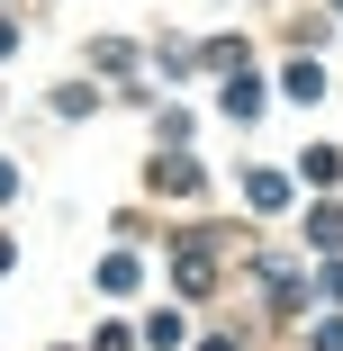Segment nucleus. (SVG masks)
Returning <instances> with one entry per match:
<instances>
[{"label":"nucleus","mask_w":343,"mask_h":351,"mask_svg":"<svg viewBox=\"0 0 343 351\" xmlns=\"http://www.w3.org/2000/svg\"><path fill=\"white\" fill-rule=\"evenodd\" d=\"M244 189H253V207H289V180H280V171H253Z\"/></svg>","instance_id":"nucleus-2"},{"label":"nucleus","mask_w":343,"mask_h":351,"mask_svg":"<svg viewBox=\"0 0 343 351\" xmlns=\"http://www.w3.org/2000/svg\"><path fill=\"white\" fill-rule=\"evenodd\" d=\"M181 333H190V324H181V315H172V306H163V315H154V324H145V342H154V351H181Z\"/></svg>","instance_id":"nucleus-3"},{"label":"nucleus","mask_w":343,"mask_h":351,"mask_svg":"<svg viewBox=\"0 0 343 351\" xmlns=\"http://www.w3.org/2000/svg\"><path fill=\"white\" fill-rule=\"evenodd\" d=\"M325 90V63H289V99H316Z\"/></svg>","instance_id":"nucleus-4"},{"label":"nucleus","mask_w":343,"mask_h":351,"mask_svg":"<svg viewBox=\"0 0 343 351\" xmlns=\"http://www.w3.org/2000/svg\"><path fill=\"white\" fill-rule=\"evenodd\" d=\"M307 342H316V351H343V315H325V324H316Z\"/></svg>","instance_id":"nucleus-5"},{"label":"nucleus","mask_w":343,"mask_h":351,"mask_svg":"<svg viewBox=\"0 0 343 351\" xmlns=\"http://www.w3.org/2000/svg\"><path fill=\"white\" fill-rule=\"evenodd\" d=\"M10 198H19V171H10V162H0V207H10Z\"/></svg>","instance_id":"nucleus-6"},{"label":"nucleus","mask_w":343,"mask_h":351,"mask_svg":"<svg viewBox=\"0 0 343 351\" xmlns=\"http://www.w3.org/2000/svg\"><path fill=\"white\" fill-rule=\"evenodd\" d=\"M334 10H343V0H334Z\"/></svg>","instance_id":"nucleus-9"},{"label":"nucleus","mask_w":343,"mask_h":351,"mask_svg":"<svg viewBox=\"0 0 343 351\" xmlns=\"http://www.w3.org/2000/svg\"><path fill=\"white\" fill-rule=\"evenodd\" d=\"M226 117H262V82H253V73L226 82Z\"/></svg>","instance_id":"nucleus-1"},{"label":"nucleus","mask_w":343,"mask_h":351,"mask_svg":"<svg viewBox=\"0 0 343 351\" xmlns=\"http://www.w3.org/2000/svg\"><path fill=\"white\" fill-rule=\"evenodd\" d=\"M0 54H19V27H10V19H0Z\"/></svg>","instance_id":"nucleus-7"},{"label":"nucleus","mask_w":343,"mask_h":351,"mask_svg":"<svg viewBox=\"0 0 343 351\" xmlns=\"http://www.w3.org/2000/svg\"><path fill=\"white\" fill-rule=\"evenodd\" d=\"M10 261H19V252H10V234H0V270H10Z\"/></svg>","instance_id":"nucleus-8"}]
</instances>
